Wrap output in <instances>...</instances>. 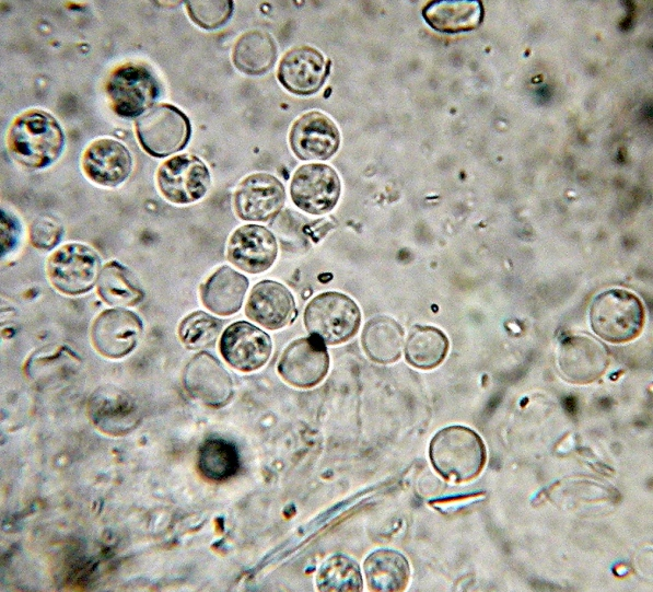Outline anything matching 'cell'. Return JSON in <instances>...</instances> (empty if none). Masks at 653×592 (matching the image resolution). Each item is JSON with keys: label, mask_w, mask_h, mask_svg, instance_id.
<instances>
[{"label": "cell", "mask_w": 653, "mask_h": 592, "mask_svg": "<svg viewBox=\"0 0 653 592\" xmlns=\"http://www.w3.org/2000/svg\"><path fill=\"white\" fill-rule=\"evenodd\" d=\"M185 5L190 20L206 30L223 26L233 12V2L225 0L187 1Z\"/></svg>", "instance_id": "31"}, {"label": "cell", "mask_w": 653, "mask_h": 592, "mask_svg": "<svg viewBox=\"0 0 653 592\" xmlns=\"http://www.w3.org/2000/svg\"><path fill=\"white\" fill-rule=\"evenodd\" d=\"M329 368L325 344L315 336L295 339L283 351L278 372L289 384L308 388L320 383Z\"/></svg>", "instance_id": "10"}, {"label": "cell", "mask_w": 653, "mask_h": 592, "mask_svg": "<svg viewBox=\"0 0 653 592\" xmlns=\"http://www.w3.org/2000/svg\"><path fill=\"white\" fill-rule=\"evenodd\" d=\"M105 92L115 114L135 118L151 108L159 97L160 84L149 68L128 62L110 72Z\"/></svg>", "instance_id": "5"}, {"label": "cell", "mask_w": 653, "mask_h": 592, "mask_svg": "<svg viewBox=\"0 0 653 592\" xmlns=\"http://www.w3.org/2000/svg\"><path fill=\"white\" fill-rule=\"evenodd\" d=\"M136 135L142 149L154 158H164L186 147L191 126L176 106L162 103L152 106L136 123Z\"/></svg>", "instance_id": "6"}, {"label": "cell", "mask_w": 653, "mask_h": 592, "mask_svg": "<svg viewBox=\"0 0 653 592\" xmlns=\"http://www.w3.org/2000/svg\"><path fill=\"white\" fill-rule=\"evenodd\" d=\"M363 568L368 584L373 591H403L410 576L407 559L393 549L373 552L365 559Z\"/></svg>", "instance_id": "24"}, {"label": "cell", "mask_w": 653, "mask_h": 592, "mask_svg": "<svg viewBox=\"0 0 653 592\" xmlns=\"http://www.w3.org/2000/svg\"><path fill=\"white\" fill-rule=\"evenodd\" d=\"M245 313L249 320L267 329H280L296 315L291 291L275 280L256 283L248 295Z\"/></svg>", "instance_id": "19"}, {"label": "cell", "mask_w": 653, "mask_h": 592, "mask_svg": "<svg viewBox=\"0 0 653 592\" xmlns=\"http://www.w3.org/2000/svg\"><path fill=\"white\" fill-rule=\"evenodd\" d=\"M277 58L273 38L266 32L253 30L237 38L232 53L234 66L249 76H259L271 69Z\"/></svg>", "instance_id": "25"}, {"label": "cell", "mask_w": 653, "mask_h": 592, "mask_svg": "<svg viewBox=\"0 0 653 592\" xmlns=\"http://www.w3.org/2000/svg\"><path fill=\"white\" fill-rule=\"evenodd\" d=\"M285 190L273 175L254 173L246 176L237 186L233 206L238 218L245 221H268L283 208Z\"/></svg>", "instance_id": "11"}, {"label": "cell", "mask_w": 653, "mask_h": 592, "mask_svg": "<svg viewBox=\"0 0 653 592\" xmlns=\"http://www.w3.org/2000/svg\"><path fill=\"white\" fill-rule=\"evenodd\" d=\"M591 327L609 343H627L642 330L644 309L640 299L625 289L599 293L590 307Z\"/></svg>", "instance_id": "3"}, {"label": "cell", "mask_w": 653, "mask_h": 592, "mask_svg": "<svg viewBox=\"0 0 653 592\" xmlns=\"http://www.w3.org/2000/svg\"><path fill=\"white\" fill-rule=\"evenodd\" d=\"M142 329V322L133 312L120 307L109 309L94 320L91 338L101 355L121 358L136 347Z\"/></svg>", "instance_id": "14"}, {"label": "cell", "mask_w": 653, "mask_h": 592, "mask_svg": "<svg viewBox=\"0 0 653 592\" xmlns=\"http://www.w3.org/2000/svg\"><path fill=\"white\" fill-rule=\"evenodd\" d=\"M482 5L477 0L429 2L422 10L425 22L435 31L456 34L476 28L482 21Z\"/></svg>", "instance_id": "22"}, {"label": "cell", "mask_w": 653, "mask_h": 592, "mask_svg": "<svg viewBox=\"0 0 653 592\" xmlns=\"http://www.w3.org/2000/svg\"><path fill=\"white\" fill-rule=\"evenodd\" d=\"M97 293L103 301L114 306H133L144 298L132 272L117 260H110L101 270Z\"/></svg>", "instance_id": "26"}, {"label": "cell", "mask_w": 653, "mask_h": 592, "mask_svg": "<svg viewBox=\"0 0 653 592\" xmlns=\"http://www.w3.org/2000/svg\"><path fill=\"white\" fill-rule=\"evenodd\" d=\"M340 191L341 184L337 172L324 163L300 166L290 184L293 204L314 216L333 210L339 200Z\"/></svg>", "instance_id": "9"}, {"label": "cell", "mask_w": 653, "mask_h": 592, "mask_svg": "<svg viewBox=\"0 0 653 592\" xmlns=\"http://www.w3.org/2000/svg\"><path fill=\"white\" fill-rule=\"evenodd\" d=\"M329 71L323 54L311 46H298L281 58L277 78L281 85L295 95H312L324 84Z\"/></svg>", "instance_id": "15"}, {"label": "cell", "mask_w": 653, "mask_h": 592, "mask_svg": "<svg viewBox=\"0 0 653 592\" xmlns=\"http://www.w3.org/2000/svg\"><path fill=\"white\" fill-rule=\"evenodd\" d=\"M20 224L15 218L3 209L1 210V253L8 254L18 244Z\"/></svg>", "instance_id": "33"}, {"label": "cell", "mask_w": 653, "mask_h": 592, "mask_svg": "<svg viewBox=\"0 0 653 592\" xmlns=\"http://www.w3.org/2000/svg\"><path fill=\"white\" fill-rule=\"evenodd\" d=\"M211 176L207 165L194 154H178L164 161L156 171V185L170 202L187 205L209 190Z\"/></svg>", "instance_id": "8"}, {"label": "cell", "mask_w": 653, "mask_h": 592, "mask_svg": "<svg viewBox=\"0 0 653 592\" xmlns=\"http://www.w3.org/2000/svg\"><path fill=\"white\" fill-rule=\"evenodd\" d=\"M289 142L293 153L304 161H324L340 146V132L334 120L318 111L300 116L291 127Z\"/></svg>", "instance_id": "12"}, {"label": "cell", "mask_w": 653, "mask_h": 592, "mask_svg": "<svg viewBox=\"0 0 653 592\" xmlns=\"http://www.w3.org/2000/svg\"><path fill=\"white\" fill-rule=\"evenodd\" d=\"M361 344L371 360L382 364L393 363L401 355L404 329L394 318L377 315L365 323Z\"/></svg>", "instance_id": "23"}, {"label": "cell", "mask_w": 653, "mask_h": 592, "mask_svg": "<svg viewBox=\"0 0 653 592\" xmlns=\"http://www.w3.org/2000/svg\"><path fill=\"white\" fill-rule=\"evenodd\" d=\"M198 466L202 475L209 479H226L238 471V452L225 440L209 439L200 448Z\"/></svg>", "instance_id": "29"}, {"label": "cell", "mask_w": 653, "mask_h": 592, "mask_svg": "<svg viewBox=\"0 0 653 592\" xmlns=\"http://www.w3.org/2000/svg\"><path fill=\"white\" fill-rule=\"evenodd\" d=\"M447 350V337L433 326H413L405 344V357L408 363L423 370L441 364Z\"/></svg>", "instance_id": "27"}, {"label": "cell", "mask_w": 653, "mask_h": 592, "mask_svg": "<svg viewBox=\"0 0 653 592\" xmlns=\"http://www.w3.org/2000/svg\"><path fill=\"white\" fill-rule=\"evenodd\" d=\"M271 349L269 335L246 321L229 325L220 339V352L224 360L243 372L261 368L268 361Z\"/></svg>", "instance_id": "13"}, {"label": "cell", "mask_w": 653, "mask_h": 592, "mask_svg": "<svg viewBox=\"0 0 653 592\" xmlns=\"http://www.w3.org/2000/svg\"><path fill=\"white\" fill-rule=\"evenodd\" d=\"M222 327L221 320L203 311H196L180 322L178 336L186 347L203 349L214 345Z\"/></svg>", "instance_id": "30"}, {"label": "cell", "mask_w": 653, "mask_h": 592, "mask_svg": "<svg viewBox=\"0 0 653 592\" xmlns=\"http://www.w3.org/2000/svg\"><path fill=\"white\" fill-rule=\"evenodd\" d=\"M46 269L56 290L66 295H80L97 282L101 258L85 244L68 243L49 256Z\"/></svg>", "instance_id": "7"}, {"label": "cell", "mask_w": 653, "mask_h": 592, "mask_svg": "<svg viewBox=\"0 0 653 592\" xmlns=\"http://www.w3.org/2000/svg\"><path fill=\"white\" fill-rule=\"evenodd\" d=\"M609 362L606 347L591 336H571L562 340L558 363L572 383L586 384L598 379Z\"/></svg>", "instance_id": "18"}, {"label": "cell", "mask_w": 653, "mask_h": 592, "mask_svg": "<svg viewBox=\"0 0 653 592\" xmlns=\"http://www.w3.org/2000/svg\"><path fill=\"white\" fill-rule=\"evenodd\" d=\"M186 388L196 398L211 407L225 405L233 395L230 374L215 357L200 352L186 369Z\"/></svg>", "instance_id": "20"}, {"label": "cell", "mask_w": 653, "mask_h": 592, "mask_svg": "<svg viewBox=\"0 0 653 592\" xmlns=\"http://www.w3.org/2000/svg\"><path fill=\"white\" fill-rule=\"evenodd\" d=\"M61 224L49 217H37L30 227V241L38 249L54 248L62 236Z\"/></svg>", "instance_id": "32"}, {"label": "cell", "mask_w": 653, "mask_h": 592, "mask_svg": "<svg viewBox=\"0 0 653 592\" xmlns=\"http://www.w3.org/2000/svg\"><path fill=\"white\" fill-rule=\"evenodd\" d=\"M248 279L229 266L218 268L202 285L200 298L212 313L229 316L242 307Z\"/></svg>", "instance_id": "21"}, {"label": "cell", "mask_w": 653, "mask_h": 592, "mask_svg": "<svg viewBox=\"0 0 653 592\" xmlns=\"http://www.w3.org/2000/svg\"><path fill=\"white\" fill-rule=\"evenodd\" d=\"M228 259L249 274L269 269L278 255L277 240L271 231L258 224L237 228L228 243Z\"/></svg>", "instance_id": "17"}, {"label": "cell", "mask_w": 653, "mask_h": 592, "mask_svg": "<svg viewBox=\"0 0 653 592\" xmlns=\"http://www.w3.org/2000/svg\"><path fill=\"white\" fill-rule=\"evenodd\" d=\"M303 322L310 335L319 338L325 345H339L351 339L359 330L361 311L349 295L328 291L308 302Z\"/></svg>", "instance_id": "4"}, {"label": "cell", "mask_w": 653, "mask_h": 592, "mask_svg": "<svg viewBox=\"0 0 653 592\" xmlns=\"http://www.w3.org/2000/svg\"><path fill=\"white\" fill-rule=\"evenodd\" d=\"M430 458L436 472L445 479L467 481L482 471L486 450L481 438L474 430L451 426L433 437Z\"/></svg>", "instance_id": "2"}, {"label": "cell", "mask_w": 653, "mask_h": 592, "mask_svg": "<svg viewBox=\"0 0 653 592\" xmlns=\"http://www.w3.org/2000/svg\"><path fill=\"white\" fill-rule=\"evenodd\" d=\"M81 165L85 176L93 183L116 187L129 177L133 161L124 143L113 138H100L84 150Z\"/></svg>", "instance_id": "16"}, {"label": "cell", "mask_w": 653, "mask_h": 592, "mask_svg": "<svg viewBox=\"0 0 653 592\" xmlns=\"http://www.w3.org/2000/svg\"><path fill=\"white\" fill-rule=\"evenodd\" d=\"M317 589L325 592H357L362 590L359 565L343 555H334L320 566Z\"/></svg>", "instance_id": "28"}, {"label": "cell", "mask_w": 653, "mask_h": 592, "mask_svg": "<svg viewBox=\"0 0 653 592\" xmlns=\"http://www.w3.org/2000/svg\"><path fill=\"white\" fill-rule=\"evenodd\" d=\"M65 134L58 120L48 112L32 108L14 118L7 147L22 166L39 170L58 160L65 148Z\"/></svg>", "instance_id": "1"}]
</instances>
